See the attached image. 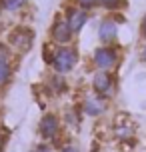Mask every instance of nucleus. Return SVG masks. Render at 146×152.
Here are the masks:
<instances>
[{"label": "nucleus", "instance_id": "nucleus-5", "mask_svg": "<svg viewBox=\"0 0 146 152\" xmlns=\"http://www.w3.org/2000/svg\"><path fill=\"white\" fill-rule=\"evenodd\" d=\"M6 44L10 46L14 56H22V54L30 52L32 44H34V30L28 26H18L14 30H10Z\"/></svg>", "mask_w": 146, "mask_h": 152}, {"label": "nucleus", "instance_id": "nucleus-11", "mask_svg": "<svg viewBox=\"0 0 146 152\" xmlns=\"http://www.w3.org/2000/svg\"><path fill=\"white\" fill-rule=\"evenodd\" d=\"M112 132H114V138L118 142H134V138H136V124L128 118V116H118V120L114 122V126H112Z\"/></svg>", "mask_w": 146, "mask_h": 152}, {"label": "nucleus", "instance_id": "nucleus-6", "mask_svg": "<svg viewBox=\"0 0 146 152\" xmlns=\"http://www.w3.org/2000/svg\"><path fill=\"white\" fill-rule=\"evenodd\" d=\"M74 38H76V34L70 30L64 14H56L50 24V42L58 46H70L74 42Z\"/></svg>", "mask_w": 146, "mask_h": 152}, {"label": "nucleus", "instance_id": "nucleus-8", "mask_svg": "<svg viewBox=\"0 0 146 152\" xmlns=\"http://www.w3.org/2000/svg\"><path fill=\"white\" fill-rule=\"evenodd\" d=\"M80 112L88 116V118H100V116H104L106 114V108H108V102L106 100H102L100 96H96L94 92H88L82 96L80 100Z\"/></svg>", "mask_w": 146, "mask_h": 152}, {"label": "nucleus", "instance_id": "nucleus-2", "mask_svg": "<svg viewBox=\"0 0 146 152\" xmlns=\"http://www.w3.org/2000/svg\"><path fill=\"white\" fill-rule=\"evenodd\" d=\"M120 62H122V50H120L118 44H114V46L100 44L90 52V64L98 72H110V74H114L116 70H118V66H120Z\"/></svg>", "mask_w": 146, "mask_h": 152}, {"label": "nucleus", "instance_id": "nucleus-20", "mask_svg": "<svg viewBox=\"0 0 146 152\" xmlns=\"http://www.w3.org/2000/svg\"><path fill=\"white\" fill-rule=\"evenodd\" d=\"M140 38H144V42H146V12L142 16V20H140Z\"/></svg>", "mask_w": 146, "mask_h": 152}, {"label": "nucleus", "instance_id": "nucleus-1", "mask_svg": "<svg viewBox=\"0 0 146 152\" xmlns=\"http://www.w3.org/2000/svg\"><path fill=\"white\" fill-rule=\"evenodd\" d=\"M42 56H44V62L50 66V70L62 76H68L80 62V52H78L76 46H72V44L58 46L50 42L48 46H44Z\"/></svg>", "mask_w": 146, "mask_h": 152}, {"label": "nucleus", "instance_id": "nucleus-12", "mask_svg": "<svg viewBox=\"0 0 146 152\" xmlns=\"http://www.w3.org/2000/svg\"><path fill=\"white\" fill-rule=\"evenodd\" d=\"M44 90H46L48 96H62V94H66L68 92V80H66V76L62 74H52L46 76V80H44Z\"/></svg>", "mask_w": 146, "mask_h": 152}, {"label": "nucleus", "instance_id": "nucleus-18", "mask_svg": "<svg viewBox=\"0 0 146 152\" xmlns=\"http://www.w3.org/2000/svg\"><path fill=\"white\" fill-rule=\"evenodd\" d=\"M6 142H8V130L4 128V126H0V152L4 150Z\"/></svg>", "mask_w": 146, "mask_h": 152}, {"label": "nucleus", "instance_id": "nucleus-10", "mask_svg": "<svg viewBox=\"0 0 146 152\" xmlns=\"http://www.w3.org/2000/svg\"><path fill=\"white\" fill-rule=\"evenodd\" d=\"M64 18H66V22H68L70 30L78 36L80 32L84 30V26L88 24V20H90V12H86L82 8L70 4V6H66V10H64Z\"/></svg>", "mask_w": 146, "mask_h": 152}, {"label": "nucleus", "instance_id": "nucleus-9", "mask_svg": "<svg viewBox=\"0 0 146 152\" xmlns=\"http://www.w3.org/2000/svg\"><path fill=\"white\" fill-rule=\"evenodd\" d=\"M14 52L10 50L6 42H0V88H4L14 78V66H12Z\"/></svg>", "mask_w": 146, "mask_h": 152}, {"label": "nucleus", "instance_id": "nucleus-16", "mask_svg": "<svg viewBox=\"0 0 146 152\" xmlns=\"http://www.w3.org/2000/svg\"><path fill=\"white\" fill-rule=\"evenodd\" d=\"M72 4L82 8V10H86V12H90L94 8H98V0H72Z\"/></svg>", "mask_w": 146, "mask_h": 152}, {"label": "nucleus", "instance_id": "nucleus-21", "mask_svg": "<svg viewBox=\"0 0 146 152\" xmlns=\"http://www.w3.org/2000/svg\"><path fill=\"white\" fill-rule=\"evenodd\" d=\"M140 60L146 64V42L142 44V48H140Z\"/></svg>", "mask_w": 146, "mask_h": 152}, {"label": "nucleus", "instance_id": "nucleus-13", "mask_svg": "<svg viewBox=\"0 0 146 152\" xmlns=\"http://www.w3.org/2000/svg\"><path fill=\"white\" fill-rule=\"evenodd\" d=\"M98 8L106 10L110 14H118L126 8V0H98Z\"/></svg>", "mask_w": 146, "mask_h": 152}, {"label": "nucleus", "instance_id": "nucleus-4", "mask_svg": "<svg viewBox=\"0 0 146 152\" xmlns=\"http://www.w3.org/2000/svg\"><path fill=\"white\" fill-rule=\"evenodd\" d=\"M62 130H64V122L62 116L56 112H44L38 120V136L44 142H56L60 138Z\"/></svg>", "mask_w": 146, "mask_h": 152}, {"label": "nucleus", "instance_id": "nucleus-7", "mask_svg": "<svg viewBox=\"0 0 146 152\" xmlns=\"http://www.w3.org/2000/svg\"><path fill=\"white\" fill-rule=\"evenodd\" d=\"M118 32H120V24H118V18L114 14L104 16L98 22V28H96V36H98L100 44L106 46H114L118 44Z\"/></svg>", "mask_w": 146, "mask_h": 152}, {"label": "nucleus", "instance_id": "nucleus-14", "mask_svg": "<svg viewBox=\"0 0 146 152\" xmlns=\"http://www.w3.org/2000/svg\"><path fill=\"white\" fill-rule=\"evenodd\" d=\"M80 108H68V110H64L62 114V122H64V126H70V128H78L80 126Z\"/></svg>", "mask_w": 146, "mask_h": 152}, {"label": "nucleus", "instance_id": "nucleus-15", "mask_svg": "<svg viewBox=\"0 0 146 152\" xmlns=\"http://www.w3.org/2000/svg\"><path fill=\"white\" fill-rule=\"evenodd\" d=\"M26 6V0H0V8L6 12H20Z\"/></svg>", "mask_w": 146, "mask_h": 152}, {"label": "nucleus", "instance_id": "nucleus-19", "mask_svg": "<svg viewBox=\"0 0 146 152\" xmlns=\"http://www.w3.org/2000/svg\"><path fill=\"white\" fill-rule=\"evenodd\" d=\"M58 152H80V148L76 144H72V142H66V144H62L58 148Z\"/></svg>", "mask_w": 146, "mask_h": 152}, {"label": "nucleus", "instance_id": "nucleus-3", "mask_svg": "<svg viewBox=\"0 0 146 152\" xmlns=\"http://www.w3.org/2000/svg\"><path fill=\"white\" fill-rule=\"evenodd\" d=\"M90 92H94L102 100L110 102L116 96V92H118L116 76L110 74V72H98V70H94L92 74H90Z\"/></svg>", "mask_w": 146, "mask_h": 152}, {"label": "nucleus", "instance_id": "nucleus-17", "mask_svg": "<svg viewBox=\"0 0 146 152\" xmlns=\"http://www.w3.org/2000/svg\"><path fill=\"white\" fill-rule=\"evenodd\" d=\"M32 152H56V150H54L52 142H44V140H40L38 144L32 148Z\"/></svg>", "mask_w": 146, "mask_h": 152}]
</instances>
